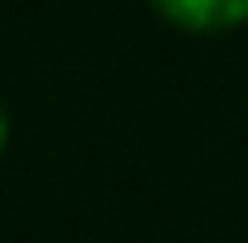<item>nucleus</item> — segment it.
<instances>
[{"instance_id":"obj_1","label":"nucleus","mask_w":248,"mask_h":243,"mask_svg":"<svg viewBox=\"0 0 248 243\" xmlns=\"http://www.w3.org/2000/svg\"><path fill=\"white\" fill-rule=\"evenodd\" d=\"M148 5L186 33H224L248 24V0H148Z\"/></svg>"},{"instance_id":"obj_2","label":"nucleus","mask_w":248,"mask_h":243,"mask_svg":"<svg viewBox=\"0 0 248 243\" xmlns=\"http://www.w3.org/2000/svg\"><path fill=\"white\" fill-rule=\"evenodd\" d=\"M5 148H10V120H5V110H0V157H5Z\"/></svg>"}]
</instances>
